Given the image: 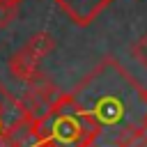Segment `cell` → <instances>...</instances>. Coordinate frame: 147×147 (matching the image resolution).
<instances>
[{
	"label": "cell",
	"instance_id": "cell-8",
	"mask_svg": "<svg viewBox=\"0 0 147 147\" xmlns=\"http://www.w3.org/2000/svg\"><path fill=\"white\" fill-rule=\"evenodd\" d=\"M16 16H18V7L16 5H7V2L0 0V30L9 28L16 21Z\"/></svg>",
	"mask_w": 147,
	"mask_h": 147
},
{
	"label": "cell",
	"instance_id": "cell-2",
	"mask_svg": "<svg viewBox=\"0 0 147 147\" xmlns=\"http://www.w3.org/2000/svg\"><path fill=\"white\" fill-rule=\"evenodd\" d=\"M101 133L99 122L71 94H57L34 122V147H92Z\"/></svg>",
	"mask_w": 147,
	"mask_h": 147
},
{
	"label": "cell",
	"instance_id": "cell-1",
	"mask_svg": "<svg viewBox=\"0 0 147 147\" xmlns=\"http://www.w3.org/2000/svg\"><path fill=\"white\" fill-rule=\"evenodd\" d=\"M69 94L99 122L101 131L115 129L122 122L140 124L133 119V113H140L142 117L147 113L145 90L113 55H106Z\"/></svg>",
	"mask_w": 147,
	"mask_h": 147
},
{
	"label": "cell",
	"instance_id": "cell-3",
	"mask_svg": "<svg viewBox=\"0 0 147 147\" xmlns=\"http://www.w3.org/2000/svg\"><path fill=\"white\" fill-rule=\"evenodd\" d=\"M69 18L74 25L78 28H85L90 25L113 0H53Z\"/></svg>",
	"mask_w": 147,
	"mask_h": 147
},
{
	"label": "cell",
	"instance_id": "cell-7",
	"mask_svg": "<svg viewBox=\"0 0 147 147\" xmlns=\"http://www.w3.org/2000/svg\"><path fill=\"white\" fill-rule=\"evenodd\" d=\"M23 48H25L30 55H34L37 60H41L44 55H48V53L55 48V39H53L51 32H34V34H30V39L25 41Z\"/></svg>",
	"mask_w": 147,
	"mask_h": 147
},
{
	"label": "cell",
	"instance_id": "cell-11",
	"mask_svg": "<svg viewBox=\"0 0 147 147\" xmlns=\"http://www.w3.org/2000/svg\"><path fill=\"white\" fill-rule=\"evenodd\" d=\"M0 147H5V136H0Z\"/></svg>",
	"mask_w": 147,
	"mask_h": 147
},
{
	"label": "cell",
	"instance_id": "cell-9",
	"mask_svg": "<svg viewBox=\"0 0 147 147\" xmlns=\"http://www.w3.org/2000/svg\"><path fill=\"white\" fill-rule=\"evenodd\" d=\"M131 55H133V60H138L140 64L147 67V34H142L140 39H136L131 44Z\"/></svg>",
	"mask_w": 147,
	"mask_h": 147
},
{
	"label": "cell",
	"instance_id": "cell-5",
	"mask_svg": "<svg viewBox=\"0 0 147 147\" xmlns=\"http://www.w3.org/2000/svg\"><path fill=\"white\" fill-rule=\"evenodd\" d=\"M25 94H30V96H34V99H39V101H44V103H53V99L60 94L57 92V87L53 85V80L46 76V74H41V71H37L30 80H25Z\"/></svg>",
	"mask_w": 147,
	"mask_h": 147
},
{
	"label": "cell",
	"instance_id": "cell-6",
	"mask_svg": "<svg viewBox=\"0 0 147 147\" xmlns=\"http://www.w3.org/2000/svg\"><path fill=\"white\" fill-rule=\"evenodd\" d=\"M110 142L113 147H147V129L142 124H124Z\"/></svg>",
	"mask_w": 147,
	"mask_h": 147
},
{
	"label": "cell",
	"instance_id": "cell-10",
	"mask_svg": "<svg viewBox=\"0 0 147 147\" xmlns=\"http://www.w3.org/2000/svg\"><path fill=\"white\" fill-rule=\"evenodd\" d=\"M2 2H7V5H16V7H18L23 0H2Z\"/></svg>",
	"mask_w": 147,
	"mask_h": 147
},
{
	"label": "cell",
	"instance_id": "cell-4",
	"mask_svg": "<svg viewBox=\"0 0 147 147\" xmlns=\"http://www.w3.org/2000/svg\"><path fill=\"white\" fill-rule=\"evenodd\" d=\"M7 67H9V74L16 78V80H30L37 71H39V60L34 57V55H30L25 48H21V51H16L11 57H9V62H7Z\"/></svg>",
	"mask_w": 147,
	"mask_h": 147
}]
</instances>
